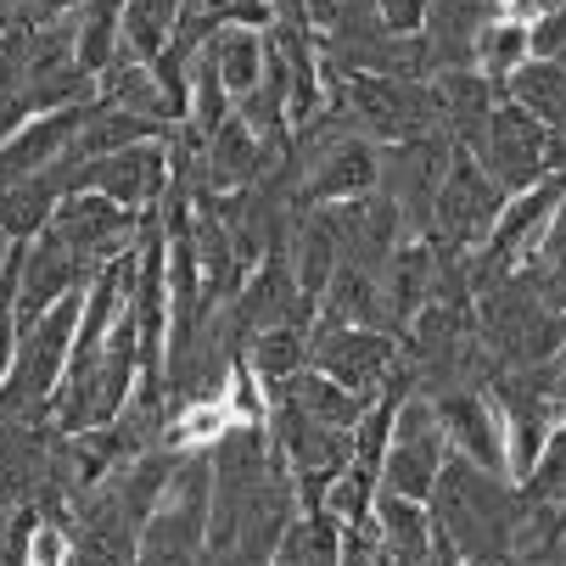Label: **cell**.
<instances>
[{"label": "cell", "instance_id": "obj_3", "mask_svg": "<svg viewBox=\"0 0 566 566\" xmlns=\"http://www.w3.org/2000/svg\"><path fill=\"white\" fill-rule=\"evenodd\" d=\"M489 398L500 410V432H505V454H511V482H533L549 438L566 427V398L555 387V365L538 370H494Z\"/></svg>", "mask_w": 566, "mask_h": 566}, {"label": "cell", "instance_id": "obj_23", "mask_svg": "<svg viewBox=\"0 0 566 566\" xmlns=\"http://www.w3.org/2000/svg\"><path fill=\"white\" fill-rule=\"evenodd\" d=\"M96 102L124 107V113H135V118H151V124H164V129H180V118H175L164 85H157L151 67H140V62H118L113 73H102V96H96Z\"/></svg>", "mask_w": 566, "mask_h": 566}, {"label": "cell", "instance_id": "obj_16", "mask_svg": "<svg viewBox=\"0 0 566 566\" xmlns=\"http://www.w3.org/2000/svg\"><path fill=\"white\" fill-rule=\"evenodd\" d=\"M91 107H62V113H34L7 146H0V186L12 180H34V175H56L67 164V151L78 140Z\"/></svg>", "mask_w": 566, "mask_h": 566}, {"label": "cell", "instance_id": "obj_8", "mask_svg": "<svg viewBox=\"0 0 566 566\" xmlns=\"http://www.w3.org/2000/svg\"><path fill=\"white\" fill-rule=\"evenodd\" d=\"M449 438H443V421L432 410L427 392H410L398 410V427H392V443H387V460H381V494L392 500H416L427 505L438 476L449 465Z\"/></svg>", "mask_w": 566, "mask_h": 566}, {"label": "cell", "instance_id": "obj_29", "mask_svg": "<svg viewBox=\"0 0 566 566\" xmlns=\"http://www.w3.org/2000/svg\"><path fill=\"white\" fill-rule=\"evenodd\" d=\"M555 387H560V398H566V354L555 359Z\"/></svg>", "mask_w": 566, "mask_h": 566}, {"label": "cell", "instance_id": "obj_2", "mask_svg": "<svg viewBox=\"0 0 566 566\" xmlns=\"http://www.w3.org/2000/svg\"><path fill=\"white\" fill-rule=\"evenodd\" d=\"M476 332L494 370H538L566 354V314L544 308L516 275L476 292Z\"/></svg>", "mask_w": 566, "mask_h": 566}, {"label": "cell", "instance_id": "obj_13", "mask_svg": "<svg viewBox=\"0 0 566 566\" xmlns=\"http://www.w3.org/2000/svg\"><path fill=\"white\" fill-rule=\"evenodd\" d=\"M96 275L78 264L62 241H56V230H45V235H34V241H23V286H18V332L23 326H34L40 314H51L62 297H73V292H85Z\"/></svg>", "mask_w": 566, "mask_h": 566}, {"label": "cell", "instance_id": "obj_5", "mask_svg": "<svg viewBox=\"0 0 566 566\" xmlns=\"http://www.w3.org/2000/svg\"><path fill=\"white\" fill-rule=\"evenodd\" d=\"M505 202L511 197L489 180V169H482L471 151H454V169L438 191V208H432V224H427L421 241L438 259H476L482 248H489Z\"/></svg>", "mask_w": 566, "mask_h": 566}, {"label": "cell", "instance_id": "obj_24", "mask_svg": "<svg viewBox=\"0 0 566 566\" xmlns=\"http://www.w3.org/2000/svg\"><path fill=\"white\" fill-rule=\"evenodd\" d=\"M516 107H527L549 135H566V67L560 62H544L533 56L516 78H511V91H505Z\"/></svg>", "mask_w": 566, "mask_h": 566}, {"label": "cell", "instance_id": "obj_20", "mask_svg": "<svg viewBox=\"0 0 566 566\" xmlns=\"http://www.w3.org/2000/svg\"><path fill=\"white\" fill-rule=\"evenodd\" d=\"M270 566H343V516L326 505H303L275 544Z\"/></svg>", "mask_w": 566, "mask_h": 566}, {"label": "cell", "instance_id": "obj_12", "mask_svg": "<svg viewBox=\"0 0 566 566\" xmlns=\"http://www.w3.org/2000/svg\"><path fill=\"white\" fill-rule=\"evenodd\" d=\"M432 410H438L454 454H465L482 471L511 476V454H505V432H500V410H494L489 387H449L432 398Z\"/></svg>", "mask_w": 566, "mask_h": 566}, {"label": "cell", "instance_id": "obj_28", "mask_svg": "<svg viewBox=\"0 0 566 566\" xmlns=\"http://www.w3.org/2000/svg\"><path fill=\"white\" fill-rule=\"evenodd\" d=\"M494 7H500V18H511V23H544L549 12H555V0H494Z\"/></svg>", "mask_w": 566, "mask_h": 566}, {"label": "cell", "instance_id": "obj_27", "mask_svg": "<svg viewBox=\"0 0 566 566\" xmlns=\"http://www.w3.org/2000/svg\"><path fill=\"white\" fill-rule=\"evenodd\" d=\"M376 7L392 34H421V23H427V0H376Z\"/></svg>", "mask_w": 566, "mask_h": 566}, {"label": "cell", "instance_id": "obj_25", "mask_svg": "<svg viewBox=\"0 0 566 566\" xmlns=\"http://www.w3.org/2000/svg\"><path fill=\"white\" fill-rule=\"evenodd\" d=\"M533 62V29L527 23H511V18H494L489 29H482L476 40V73L489 78V85L505 96L511 78Z\"/></svg>", "mask_w": 566, "mask_h": 566}, {"label": "cell", "instance_id": "obj_17", "mask_svg": "<svg viewBox=\"0 0 566 566\" xmlns=\"http://www.w3.org/2000/svg\"><path fill=\"white\" fill-rule=\"evenodd\" d=\"M432 91H438L443 135H449L460 151H476L482 129H489V118H494V107H500L505 96H500L476 67H465V73H438V78H432Z\"/></svg>", "mask_w": 566, "mask_h": 566}, {"label": "cell", "instance_id": "obj_10", "mask_svg": "<svg viewBox=\"0 0 566 566\" xmlns=\"http://www.w3.org/2000/svg\"><path fill=\"white\" fill-rule=\"evenodd\" d=\"M51 230H56V241L91 275H102L113 259H124V253L140 248L146 213H129V208H118L102 191H67L62 208H56V219H51Z\"/></svg>", "mask_w": 566, "mask_h": 566}, {"label": "cell", "instance_id": "obj_21", "mask_svg": "<svg viewBox=\"0 0 566 566\" xmlns=\"http://www.w3.org/2000/svg\"><path fill=\"white\" fill-rule=\"evenodd\" d=\"M186 29V0H129L124 7V56L118 62H140L151 67Z\"/></svg>", "mask_w": 566, "mask_h": 566}, {"label": "cell", "instance_id": "obj_7", "mask_svg": "<svg viewBox=\"0 0 566 566\" xmlns=\"http://www.w3.org/2000/svg\"><path fill=\"white\" fill-rule=\"evenodd\" d=\"M471 157L489 169V180L505 197H522V191H533V186H544L555 175V135L527 107H516L505 96L494 107V118H489V129H482V140H476Z\"/></svg>", "mask_w": 566, "mask_h": 566}, {"label": "cell", "instance_id": "obj_26", "mask_svg": "<svg viewBox=\"0 0 566 566\" xmlns=\"http://www.w3.org/2000/svg\"><path fill=\"white\" fill-rule=\"evenodd\" d=\"M516 281H522L544 308L566 314V202H560V213L549 219V230H544V241L533 248V259L516 270Z\"/></svg>", "mask_w": 566, "mask_h": 566}, {"label": "cell", "instance_id": "obj_22", "mask_svg": "<svg viewBox=\"0 0 566 566\" xmlns=\"http://www.w3.org/2000/svg\"><path fill=\"white\" fill-rule=\"evenodd\" d=\"M308 348H314V326H275V332H259L248 337V348H241V365H248L264 387L308 370Z\"/></svg>", "mask_w": 566, "mask_h": 566}, {"label": "cell", "instance_id": "obj_18", "mask_svg": "<svg viewBox=\"0 0 566 566\" xmlns=\"http://www.w3.org/2000/svg\"><path fill=\"white\" fill-rule=\"evenodd\" d=\"M202 51H208V62L219 67V78H224V91H230V102H235V107L264 85L270 56H275L270 34H259V29H219Z\"/></svg>", "mask_w": 566, "mask_h": 566}, {"label": "cell", "instance_id": "obj_9", "mask_svg": "<svg viewBox=\"0 0 566 566\" xmlns=\"http://www.w3.org/2000/svg\"><path fill=\"white\" fill-rule=\"evenodd\" d=\"M62 186L67 191H102V197H113L129 213H157L169 202V191H175V146H169V135L124 146L113 157H96V164L62 175Z\"/></svg>", "mask_w": 566, "mask_h": 566}, {"label": "cell", "instance_id": "obj_14", "mask_svg": "<svg viewBox=\"0 0 566 566\" xmlns=\"http://www.w3.org/2000/svg\"><path fill=\"white\" fill-rule=\"evenodd\" d=\"M500 18L494 0H427V23H421V45H427V73H465L476 67V40Z\"/></svg>", "mask_w": 566, "mask_h": 566}, {"label": "cell", "instance_id": "obj_19", "mask_svg": "<svg viewBox=\"0 0 566 566\" xmlns=\"http://www.w3.org/2000/svg\"><path fill=\"white\" fill-rule=\"evenodd\" d=\"M67 186H62V169L56 175H34V180H12L0 186V235L7 241H34L51 230L56 208H62Z\"/></svg>", "mask_w": 566, "mask_h": 566}, {"label": "cell", "instance_id": "obj_11", "mask_svg": "<svg viewBox=\"0 0 566 566\" xmlns=\"http://www.w3.org/2000/svg\"><path fill=\"white\" fill-rule=\"evenodd\" d=\"M454 140L449 135H421V140H403V146H381V191L398 202L410 235H427L438 191L454 169Z\"/></svg>", "mask_w": 566, "mask_h": 566}, {"label": "cell", "instance_id": "obj_1", "mask_svg": "<svg viewBox=\"0 0 566 566\" xmlns=\"http://www.w3.org/2000/svg\"><path fill=\"white\" fill-rule=\"evenodd\" d=\"M438 538L460 555V560H482V555H511L516 549V482L500 471H482L465 454H449L438 489L427 500Z\"/></svg>", "mask_w": 566, "mask_h": 566}, {"label": "cell", "instance_id": "obj_30", "mask_svg": "<svg viewBox=\"0 0 566 566\" xmlns=\"http://www.w3.org/2000/svg\"><path fill=\"white\" fill-rule=\"evenodd\" d=\"M7 40H12V34H7V29H0V51H7Z\"/></svg>", "mask_w": 566, "mask_h": 566}, {"label": "cell", "instance_id": "obj_15", "mask_svg": "<svg viewBox=\"0 0 566 566\" xmlns=\"http://www.w3.org/2000/svg\"><path fill=\"white\" fill-rule=\"evenodd\" d=\"M275 157H281V151H275L253 124H241V113H235V118H224V124L202 140V180H208L213 197H235V191L259 186V180L275 169Z\"/></svg>", "mask_w": 566, "mask_h": 566}, {"label": "cell", "instance_id": "obj_31", "mask_svg": "<svg viewBox=\"0 0 566 566\" xmlns=\"http://www.w3.org/2000/svg\"><path fill=\"white\" fill-rule=\"evenodd\" d=\"M555 7H566V0H555Z\"/></svg>", "mask_w": 566, "mask_h": 566}, {"label": "cell", "instance_id": "obj_6", "mask_svg": "<svg viewBox=\"0 0 566 566\" xmlns=\"http://www.w3.org/2000/svg\"><path fill=\"white\" fill-rule=\"evenodd\" d=\"M308 365L319 376H332L337 387H348L354 398L376 403L392 381L410 376V359H403V343L392 332L376 326H337V319H314V348Z\"/></svg>", "mask_w": 566, "mask_h": 566}, {"label": "cell", "instance_id": "obj_4", "mask_svg": "<svg viewBox=\"0 0 566 566\" xmlns=\"http://www.w3.org/2000/svg\"><path fill=\"white\" fill-rule=\"evenodd\" d=\"M213 527V454H186L164 505L140 527V566H202Z\"/></svg>", "mask_w": 566, "mask_h": 566}]
</instances>
